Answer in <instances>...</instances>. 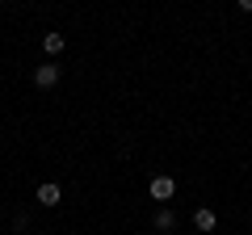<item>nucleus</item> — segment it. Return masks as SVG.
<instances>
[{
    "label": "nucleus",
    "mask_w": 252,
    "mask_h": 235,
    "mask_svg": "<svg viewBox=\"0 0 252 235\" xmlns=\"http://www.w3.org/2000/svg\"><path fill=\"white\" fill-rule=\"evenodd\" d=\"M147 193H152L156 202H168L172 193H177V181H172V176H156V181L147 185Z\"/></svg>",
    "instance_id": "nucleus-1"
},
{
    "label": "nucleus",
    "mask_w": 252,
    "mask_h": 235,
    "mask_svg": "<svg viewBox=\"0 0 252 235\" xmlns=\"http://www.w3.org/2000/svg\"><path fill=\"white\" fill-rule=\"evenodd\" d=\"M34 84L38 88H55V84H59V63H42L34 72Z\"/></svg>",
    "instance_id": "nucleus-2"
},
{
    "label": "nucleus",
    "mask_w": 252,
    "mask_h": 235,
    "mask_svg": "<svg viewBox=\"0 0 252 235\" xmlns=\"http://www.w3.org/2000/svg\"><path fill=\"white\" fill-rule=\"evenodd\" d=\"M59 198H63V193H59V185H55V181L38 185V202H42V206H59Z\"/></svg>",
    "instance_id": "nucleus-3"
},
{
    "label": "nucleus",
    "mask_w": 252,
    "mask_h": 235,
    "mask_svg": "<svg viewBox=\"0 0 252 235\" xmlns=\"http://www.w3.org/2000/svg\"><path fill=\"white\" fill-rule=\"evenodd\" d=\"M215 223H219V218H215V210H206V206H202V210H193V227H198V231H215Z\"/></svg>",
    "instance_id": "nucleus-4"
},
{
    "label": "nucleus",
    "mask_w": 252,
    "mask_h": 235,
    "mask_svg": "<svg viewBox=\"0 0 252 235\" xmlns=\"http://www.w3.org/2000/svg\"><path fill=\"white\" fill-rule=\"evenodd\" d=\"M156 227H160V231H172V227H177V214H172L168 206H164V210H156Z\"/></svg>",
    "instance_id": "nucleus-5"
},
{
    "label": "nucleus",
    "mask_w": 252,
    "mask_h": 235,
    "mask_svg": "<svg viewBox=\"0 0 252 235\" xmlns=\"http://www.w3.org/2000/svg\"><path fill=\"white\" fill-rule=\"evenodd\" d=\"M42 51H46V55H59V51H63V34H46V38H42Z\"/></svg>",
    "instance_id": "nucleus-6"
},
{
    "label": "nucleus",
    "mask_w": 252,
    "mask_h": 235,
    "mask_svg": "<svg viewBox=\"0 0 252 235\" xmlns=\"http://www.w3.org/2000/svg\"><path fill=\"white\" fill-rule=\"evenodd\" d=\"M235 4H240V9H244V13H252V0H235Z\"/></svg>",
    "instance_id": "nucleus-7"
}]
</instances>
